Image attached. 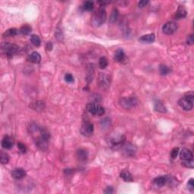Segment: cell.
Listing matches in <instances>:
<instances>
[{
    "label": "cell",
    "mask_w": 194,
    "mask_h": 194,
    "mask_svg": "<svg viewBox=\"0 0 194 194\" xmlns=\"http://www.w3.org/2000/svg\"><path fill=\"white\" fill-rule=\"evenodd\" d=\"M194 94L192 92L186 93L183 97L178 100V105L185 111H190L193 108Z\"/></svg>",
    "instance_id": "6da1fadb"
},
{
    "label": "cell",
    "mask_w": 194,
    "mask_h": 194,
    "mask_svg": "<svg viewBox=\"0 0 194 194\" xmlns=\"http://www.w3.org/2000/svg\"><path fill=\"white\" fill-rule=\"evenodd\" d=\"M107 18V13L104 8H100L94 14L93 18V24L96 27H100L105 23Z\"/></svg>",
    "instance_id": "7a4b0ae2"
},
{
    "label": "cell",
    "mask_w": 194,
    "mask_h": 194,
    "mask_svg": "<svg viewBox=\"0 0 194 194\" xmlns=\"http://www.w3.org/2000/svg\"><path fill=\"white\" fill-rule=\"evenodd\" d=\"M19 50V47L15 44L8 43H5L2 45V51L7 57L11 58Z\"/></svg>",
    "instance_id": "3957f363"
},
{
    "label": "cell",
    "mask_w": 194,
    "mask_h": 194,
    "mask_svg": "<svg viewBox=\"0 0 194 194\" xmlns=\"http://www.w3.org/2000/svg\"><path fill=\"white\" fill-rule=\"evenodd\" d=\"M87 110L92 115L98 116H101L105 113L104 108L96 103H89L87 106Z\"/></svg>",
    "instance_id": "277c9868"
},
{
    "label": "cell",
    "mask_w": 194,
    "mask_h": 194,
    "mask_svg": "<svg viewBox=\"0 0 194 194\" xmlns=\"http://www.w3.org/2000/svg\"><path fill=\"white\" fill-rule=\"evenodd\" d=\"M123 153L127 157H133L137 153V148L135 145L131 143H124L123 145Z\"/></svg>",
    "instance_id": "5b68a950"
},
{
    "label": "cell",
    "mask_w": 194,
    "mask_h": 194,
    "mask_svg": "<svg viewBox=\"0 0 194 194\" xmlns=\"http://www.w3.org/2000/svg\"><path fill=\"white\" fill-rule=\"evenodd\" d=\"M94 131V126L92 123L86 121L82 124L81 128V133L85 137H90Z\"/></svg>",
    "instance_id": "8992f818"
},
{
    "label": "cell",
    "mask_w": 194,
    "mask_h": 194,
    "mask_svg": "<svg viewBox=\"0 0 194 194\" xmlns=\"http://www.w3.org/2000/svg\"><path fill=\"white\" fill-rule=\"evenodd\" d=\"M177 26L176 24V23L173 21L167 22L165 24H164V26L162 27V31L163 33H165L167 35H171L173 33H174L177 31Z\"/></svg>",
    "instance_id": "52a82bcc"
},
{
    "label": "cell",
    "mask_w": 194,
    "mask_h": 194,
    "mask_svg": "<svg viewBox=\"0 0 194 194\" xmlns=\"http://www.w3.org/2000/svg\"><path fill=\"white\" fill-rule=\"evenodd\" d=\"M121 103L125 109H130V108L134 107L138 104V100L136 97H127V98H123L121 100Z\"/></svg>",
    "instance_id": "ba28073f"
},
{
    "label": "cell",
    "mask_w": 194,
    "mask_h": 194,
    "mask_svg": "<svg viewBox=\"0 0 194 194\" xmlns=\"http://www.w3.org/2000/svg\"><path fill=\"white\" fill-rule=\"evenodd\" d=\"M125 143V137L124 136H118L110 140V146L114 149H118L122 147Z\"/></svg>",
    "instance_id": "9c48e42d"
},
{
    "label": "cell",
    "mask_w": 194,
    "mask_h": 194,
    "mask_svg": "<svg viewBox=\"0 0 194 194\" xmlns=\"http://www.w3.org/2000/svg\"><path fill=\"white\" fill-rule=\"evenodd\" d=\"M48 143L49 140L40 136L36 140V146H37L38 149L42 151H46L48 149Z\"/></svg>",
    "instance_id": "30bf717a"
},
{
    "label": "cell",
    "mask_w": 194,
    "mask_h": 194,
    "mask_svg": "<svg viewBox=\"0 0 194 194\" xmlns=\"http://www.w3.org/2000/svg\"><path fill=\"white\" fill-rule=\"evenodd\" d=\"M180 158L182 161H187V160H190L193 158V155L191 150L186 148H183L180 150Z\"/></svg>",
    "instance_id": "8fae6325"
},
{
    "label": "cell",
    "mask_w": 194,
    "mask_h": 194,
    "mask_svg": "<svg viewBox=\"0 0 194 194\" xmlns=\"http://www.w3.org/2000/svg\"><path fill=\"white\" fill-rule=\"evenodd\" d=\"M11 175L16 180H21V179L24 178L26 176V171L21 168H14L11 172Z\"/></svg>",
    "instance_id": "7c38bea8"
},
{
    "label": "cell",
    "mask_w": 194,
    "mask_h": 194,
    "mask_svg": "<svg viewBox=\"0 0 194 194\" xmlns=\"http://www.w3.org/2000/svg\"><path fill=\"white\" fill-rule=\"evenodd\" d=\"M99 82H100V85L103 88L109 87V82H110L109 76L106 73H101L99 77Z\"/></svg>",
    "instance_id": "4fadbf2b"
},
{
    "label": "cell",
    "mask_w": 194,
    "mask_h": 194,
    "mask_svg": "<svg viewBox=\"0 0 194 194\" xmlns=\"http://www.w3.org/2000/svg\"><path fill=\"white\" fill-rule=\"evenodd\" d=\"M13 139L9 136H5L2 140V146L4 149H10L13 146Z\"/></svg>",
    "instance_id": "5bb4252c"
},
{
    "label": "cell",
    "mask_w": 194,
    "mask_h": 194,
    "mask_svg": "<svg viewBox=\"0 0 194 194\" xmlns=\"http://www.w3.org/2000/svg\"><path fill=\"white\" fill-rule=\"evenodd\" d=\"M155 37L154 33H149V34H146L142 36L139 39V41L143 43H152L155 41Z\"/></svg>",
    "instance_id": "9a60e30c"
},
{
    "label": "cell",
    "mask_w": 194,
    "mask_h": 194,
    "mask_svg": "<svg viewBox=\"0 0 194 194\" xmlns=\"http://www.w3.org/2000/svg\"><path fill=\"white\" fill-rule=\"evenodd\" d=\"M153 183L158 186H163L168 182V177L166 176H159V177H155L153 180Z\"/></svg>",
    "instance_id": "2e32d148"
},
{
    "label": "cell",
    "mask_w": 194,
    "mask_h": 194,
    "mask_svg": "<svg viewBox=\"0 0 194 194\" xmlns=\"http://www.w3.org/2000/svg\"><path fill=\"white\" fill-rule=\"evenodd\" d=\"M114 59L118 62H122L125 59V53L122 49H118L116 50L114 56Z\"/></svg>",
    "instance_id": "e0dca14e"
},
{
    "label": "cell",
    "mask_w": 194,
    "mask_h": 194,
    "mask_svg": "<svg viewBox=\"0 0 194 194\" xmlns=\"http://www.w3.org/2000/svg\"><path fill=\"white\" fill-rule=\"evenodd\" d=\"M28 59L30 62L34 64H39L41 61V56L37 52H33L30 55V56L28 57Z\"/></svg>",
    "instance_id": "ac0fdd59"
},
{
    "label": "cell",
    "mask_w": 194,
    "mask_h": 194,
    "mask_svg": "<svg viewBox=\"0 0 194 194\" xmlns=\"http://www.w3.org/2000/svg\"><path fill=\"white\" fill-rule=\"evenodd\" d=\"M186 14H187V12H186V10L185 9L184 7L180 5V6L178 7V8H177V11H176V14H175L176 19L183 18V17H186Z\"/></svg>",
    "instance_id": "d6986e66"
},
{
    "label": "cell",
    "mask_w": 194,
    "mask_h": 194,
    "mask_svg": "<svg viewBox=\"0 0 194 194\" xmlns=\"http://www.w3.org/2000/svg\"><path fill=\"white\" fill-rule=\"evenodd\" d=\"M120 177L126 182H132L134 180L132 174L129 172L128 171H123L120 174Z\"/></svg>",
    "instance_id": "ffe728a7"
},
{
    "label": "cell",
    "mask_w": 194,
    "mask_h": 194,
    "mask_svg": "<svg viewBox=\"0 0 194 194\" xmlns=\"http://www.w3.org/2000/svg\"><path fill=\"white\" fill-rule=\"evenodd\" d=\"M87 157H88V154H87V152L85 149H78V152H77V158H78V160L81 161H84L87 160Z\"/></svg>",
    "instance_id": "44dd1931"
},
{
    "label": "cell",
    "mask_w": 194,
    "mask_h": 194,
    "mask_svg": "<svg viewBox=\"0 0 194 194\" xmlns=\"http://www.w3.org/2000/svg\"><path fill=\"white\" fill-rule=\"evenodd\" d=\"M44 107H45V104L42 101H37L35 103H33L31 105V108L36 111L43 110Z\"/></svg>",
    "instance_id": "7402d4cb"
},
{
    "label": "cell",
    "mask_w": 194,
    "mask_h": 194,
    "mask_svg": "<svg viewBox=\"0 0 194 194\" xmlns=\"http://www.w3.org/2000/svg\"><path fill=\"white\" fill-rule=\"evenodd\" d=\"M155 109L157 112H161V113H165V112H167V109L165 106V105L160 101L156 102L155 103Z\"/></svg>",
    "instance_id": "603a6c76"
},
{
    "label": "cell",
    "mask_w": 194,
    "mask_h": 194,
    "mask_svg": "<svg viewBox=\"0 0 194 194\" xmlns=\"http://www.w3.org/2000/svg\"><path fill=\"white\" fill-rule=\"evenodd\" d=\"M19 31L17 30L16 28H11L6 30L5 33H3L4 37H14L18 33Z\"/></svg>",
    "instance_id": "cb8c5ba5"
},
{
    "label": "cell",
    "mask_w": 194,
    "mask_h": 194,
    "mask_svg": "<svg viewBox=\"0 0 194 194\" xmlns=\"http://www.w3.org/2000/svg\"><path fill=\"white\" fill-rule=\"evenodd\" d=\"M118 15H119V13H118V9H117V8H114L112 11V14H111L110 18H109L110 23H115V22L117 21V20H118Z\"/></svg>",
    "instance_id": "d4e9b609"
},
{
    "label": "cell",
    "mask_w": 194,
    "mask_h": 194,
    "mask_svg": "<svg viewBox=\"0 0 194 194\" xmlns=\"http://www.w3.org/2000/svg\"><path fill=\"white\" fill-rule=\"evenodd\" d=\"M30 41L31 43H32V44L36 47H39L41 44L40 38L39 36H37V35H32L30 37Z\"/></svg>",
    "instance_id": "484cf974"
},
{
    "label": "cell",
    "mask_w": 194,
    "mask_h": 194,
    "mask_svg": "<svg viewBox=\"0 0 194 194\" xmlns=\"http://www.w3.org/2000/svg\"><path fill=\"white\" fill-rule=\"evenodd\" d=\"M19 32L23 35L29 34V33L31 32L30 26H29V25L27 24L23 25V26L20 28V30H19Z\"/></svg>",
    "instance_id": "4316f807"
},
{
    "label": "cell",
    "mask_w": 194,
    "mask_h": 194,
    "mask_svg": "<svg viewBox=\"0 0 194 194\" xmlns=\"http://www.w3.org/2000/svg\"><path fill=\"white\" fill-rule=\"evenodd\" d=\"M9 155H8L7 153H5V152H1V154H0V160H1V163L2 164V165H5V164H7L9 161Z\"/></svg>",
    "instance_id": "83f0119b"
},
{
    "label": "cell",
    "mask_w": 194,
    "mask_h": 194,
    "mask_svg": "<svg viewBox=\"0 0 194 194\" xmlns=\"http://www.w3.org/2000/svg\"><path fill=\"white\" fill-rule=\"evenodd\" d=\"M159 72L161 75H167L170 73V68L165 65H161L159 66Z\"/></svg>",
    "instance_id": "f1b7e54d"
},
{
    "label": "cell",
    "mask_w": 194,
    "mask_h": 194,
    "mask_svg": "<svg viewBox=\"0 0 194 194\" xmlns=\"http://www.w3.org/2000/svg\"><path fill=\"white\" fill-rule=\"evenodd\" d=\"M99 64H100V68L102 69L106 68L108 66V64H109V62H108V59H106V57H101L100 59V61H99Z\"/></svg>",
    "instance_id": "f546056e"
},
{
    "label": "cell",
    "mask_w": 194,
    "mask_h": 194,
    "mask_svg": "<svg viewBox=\"0 0 194 194\" xmlns=\"http://www.w3.org/2000/svg\"><path fill=\"white\" fill-rule=\"evenodd\" d=\"M94 8V4H93V2H90V1H87V2H84V8L86 11H92Z\"/></svg>",
    "instance_id": "4dcf8cb0"
},
{
    "label": "cell",
    "mask_w": 194,
    "mask_h": 194,
    "mask_svg": "<svg viewBox=\"0 0 194 194\" xmlns=\"http://www.w3.org/2000/svg\"><path fill=\"white\" fill-rule=\"evenodd\" d=\"M182 165L186 167V168H192L194 167L193 158L190 160H187V161H182Z\"/></svg>",
    "instance_id": "1f68e13d"
},
{
    "label": "cell",
    "mask_w": 194,
    "mask_h": 194,
    "mask_svg": "<svg viewBox=\"0 0 194 194\" xmlns=\"http://www.w3.org/2000/svg\"><path fill=\"white\" fill-rule=\"evenodd\" d=\"M179 153V148H174L171 152V156L172 158H175Z\"/></svg>",
    "instance_id": "d6a6232c"
},
{
    "label": "cell",
    "mask_w": 194,
    "mask_h": 194,
    "mask_svg": "<svg viewBox=\"0 0 194 194\" xmlns=\"http://www.w3.org/2000/svg\"><path fill=\"white\" fill-rule=\"evenodd\" d=\"M187 187H188V189H189L190 191H193V189H194V180H193V179H192V178L189 179V180L188 181Z\"/></svg>",
    "instance_id": "836d02e7"
},
{
    "label": "cell",
    "mask_w": 194,
    "mask_h": 194,
    "mask_svg": "<svg viewBox=\"0 0 194 194\" xmlns=\"http://www.w3.org/2000/svg\"><path fill=\"white\" fill-rule=\"evenodd\" d=\"M17 147H18L19 150H20L22 153H25V152H26L27 147H26V146L24 144V143H18V144H17Z\"/></svg>",
    "instance_id": "e575fe53"
},
{
    "label": "cell",
    "mask_w": 194,
    "mask_h": 194,
    "mask_svg": "<svg viewBox=\"0 0 194 194\" xmlns=\"http://www.w3.org/2000/svg\"><path fill=\"white\" fill-rule=\"evenodd\" d=\"M65 81H67V82L72 83L74 81V77L72 76V75H71V74H66V75H65Z\"/></svg>",
    "instance_id": "d590c367"
},
{
    "label": "cell",
    "mask_w": 194,
    "mask_h": 194,
    "mask_svg": "<svg viewBox=\"0 0 194 194\" xmlns=\"http://www.w3.org/2000/svg\"><path fill=\"white\" fill-rule=\"evenodd\" d=\"M194 42L193 40V34H190L188 36L187 39H186V43L189 44V45H192Z\"/></svg>",
    "instance_id": "8d00e7d4"
},
{
    "label": "cell",
    "mask_w": 194,
    "mask_h": 194,
    "mask_svg": "<svg viewBox=\"0 0 194 194\" xmlns=\"http://www.w3.org/2000/svg\"><path fill=\"white\" fill-rule=\"evenodd\" d=\"M148 3H149V1H145V0H143V1H140V2H139L138 5L140 8H144L145 6L147 5Z\"/></svg>",
    "instance_id": "74e56055"
},
{
    "label": "cell",
    "mask_w": 194,
    "mask_h": 194,
    "mask_svg": "<svg viewBox=\"0 0 194 194\" xmlns=\"http://www.w3.org/2000/svg\"><path fill=\"white\" fill-rule=\"evenodd\" d=\"M104 192H106V193H112V192H114L113 187H112V186H108V187L105 189Z\"/></svg>",
    "instance_id": "f35d334b"
},
{
    "label": "cell",
    "mask_w": 194,
    "mask_h": 194,
    "mask_svg": "<svg viewBox=\"0 0 194 194\" xmlns=\"http://www.w3.org/2000/svg\"><path fill=\"white\" fill-rule=\"evenodd\" d=\"M46 49L48 50H52V44L51 42H48V43H47L46 45Z\"/></svg>",
    "instance_id": "ab89813d"
}]
</instances>
